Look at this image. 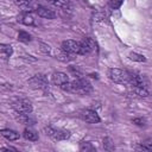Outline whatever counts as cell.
I'll return each mask as SVG.
<instances>
[{"label": "cell", "mask_w": 152, "mask_h": 152, "mask_svg": "<svg viewBox=\"0 0 152 152\" xmlns=\"http://www.w3.org/2000/svg\"><path fill=\"white\" fill-rule=\"evenodd\" d=\"M1 151H17V148H14V147H5V148H1Z\"/></svg>", "instance_id": "28"}, {"label": "cell", "mask_w": 152, "mask_h": 152, "mask_svg": "<svg viewBox=\"0 0 152 152\" xmlns=\"http://www.w3.org/2000/svg\"><path fill=\"white\" fill-rule=\"evenodd\" d=\"M81 119L88 124H97L100 122V116L96 112L91 110V109H86V110H82L81 114H80Z\"/></svg>", "instance_id": "7"}, {"label": "cell", "mask_w": 152, "mask_h": 152, "mask_svg": "<svg viewBox=\"0 0 152 152\" xmlns=\"http://www.w3.org/2000/svg\"><path fill=\"white\" fill-rule=\"evenodd\" d=\"M1 135L4 138H6L7 140H17L20 137L19 133L15 132V131H13V129H2L1 131Z\"/></svg>", "instance_id": "16"}, {"label": "cell", "mask_w": 152, "mask_h": 152, "mask_svg": "<svg viewBox=\"0 0 152 152\" xmlns=\"http://www.w3.org/2000/svg\"><path fill=\"white\" fill-rule=\"evenodd\" d=\"M36 12H37V14L39 17L45 18V19H55L56 18V13L52 10H50L48 7H44V6H38Z\"/></svg>", "instance_id": "11"}, {"label": "cell", "mask_w": 152, "mask_h": 152, "mask_svg": "<svg viewBox=\"0 0 152 152\" xmlns=\"http://www.w3.org/2000/svg\"><path fill=\"white\" fill-rule=\"evenodd\" d=\"M13 109L19 114H30L32 112V104L28 100L25 99H17L12 102Z\"/></svg>", "instance_id": "3"}, {"label": "cell", "mask_w": 152, "mask_h": 152, "mask_svg": "<svg viewBox=\"0 0 152 152\" xmlns=\"http://www.w3.org/2000/svg\"><path fill=\"white\" fill-rule=\"evenodd\" d=\"M141 145L145 147L146 151H152V140H151V139H148V140L141 142Z\"/></svg>", "instance_id": "25"}, {"label": "cell", "mask_w": 152, "mask_h": 152, "mask_svg": "<svg viewBox=\"0 0 152 152\" xmlns=\"http://www.w3.org/2000/svg\"><path fill=\"white\" fill-rule=\"evenodd\" d=\"M28 84L33 89H44L48 87V78L44 75L38 74L28 80Z\"/></svg>", "instance_id": "6"}, {"label": "cell", "mask_w": 152, "mask_h": 152, "mask_svg": "<svg viewBox=\"0 0 152 152\" xmlns=\"http://www.w3.org/2000/svg\"><path fill=\"white\" fill-rule=\"evenodd\" d=\"M45 133L46 135H49L51 139L53 140H65L70 137V132L65 131V129H56L52 127H46L45 128Z\"/></svg>", "instance_id": "4"}, {"label": "cell", "mask_w": 152, "mask_h": 152, "mask_svg": "<svg viewBox=\"0 0 152 152\" xmlns=\"http://www.w3.org/2000/svg\"><path fill=\"white\" fill-rule=\"evenodd\" d=\"M151 7H152V5H151Z\"/></svg>", "instance_id": "31"}, {"label": "cell", "mask_w": 152, "mask_h": 152, "mask_svg": "<svg viewBox=\"0 0 152 152\" xmlns=\"http://www.w3.org/2000/svg\"><path fill=\"white\" fill-rule=\"evenodd\" d=\"M23 135H24V138H25V139L31 140V141H36V140H38V133H37L34 129L30 128V127L24 129Z\"/></svg>", "instance_id": "17"}, {"label": "cell", "mask_w": 152, "mask_h": 152, "mask_svg": "<svg viewBox=\"0 0 152 152\" xmlns=\"http://www.w3.org/2000/svg\"><path fill=\"white\" fill-rule=\"evenodd\" d=\"M151 99H152V94H151Z\"/></svg>", "instance_id": "30"}, {"label": "cell", "mask_w": 152, "mask_h": 152, "mask_svg": "<svg viewBox=\"0 0 152 152\" xmlns=\"http://www.w3.org/2000/svg\"><path fill=\"white\" fill-rule=\"evenodd\" d=\"M18 21L24 25H33L34 24V17L31 14V12H24L18 17Z\"/></svg>", "instance_id": "13"}, {"label": "cell", "mask_w": 152, "mask_h": 152, "mask_svg": "<svg viewBox=\"0 0 152 152\" xmlns=\"http://www.w3.org/2000/svg\"><path fill=\"white\" fill-rule=\"evenodd\" d=\"M103 148L107 150V151H113L115 147H114V142L112 141L110 138H104L103 139Z\"/></svg>", "instance_id": "20"}, {"label": "cell", "mask_w": 152, "mask_h": 152, "mask_svg": "<svg viewBox=\"0 0 152 152\" xmlns=\"http://www.w3.org/2000/svg\"><path fill=\"white\" fill-rule=\"evenodd\" d=\"M66 82H69V77L66 76V74H64V72H55L52 75V83L53 84L61 87Z\"/></svg>", "instance_id": "12"}, {"label": "cell", "mask_w": 152, "mask_h": 152, "mask_svg": "<svg viewBox=\"0 0 152 152\" xmlns=\"http://www.w3.org/2000/svg\"><path fill=\"white\" fill-rule=\"evenodd\" d=\"M61 88L65 91L75 93V94H80V95H86L91 91V84L89 83V81H87L86 78H81V77H78L77 80H75L72 82L64 83L63 86H61Z\"/></svg>", "instance_id": "1"}, {"label": "cell", "mask_w": 152, "mask_h": 152, "mask_svg": "<svg viewBox=\"0 0 152 152\" xmlns=\"http://www.w3.org/2000/svg\"><path fill=\"white\" fill-rule=\"evenodd\" d=\"M17 5L23 8L24 12H31L33 10H37L39 5L36 4L34 0H15Z\"/></svg>", "instance_id": "9"}, {"label": "cell", "mask_w": 152, "mask_h": 152, "mask_svg": "<svg viewBox=\"0 0 152 152\" xmlns=\"http://www.w3.org/2000/svg\"><path fill=\"white\" fill-rule=\"evenodd\" d=\"M122 1H124V0H110V1H109V5H110L112 8L116 10V8H119V7L121 6Z\"/></svg>", "instance_id": "24"}, {"label": "cell", "mask_w": 152, "mask_h": 152, "mask_svg": "<svg viewBox=\"0 0 152 152\" xmlns=\"http://www.w3.org/2000/svg\"><path fill=\"white\" fill-rule=\"evenodd\" d=\"M18 39L23 43H28L31 40V36L27 33V32H24V31H20L18 33Z\"/></svg>", "instance_id": "21"}, {"label": "cell", "mask_w": 152, "mask_h": 152, "mask_svg": "<svg viewBox=\"0 0 152 152\" xmlns=\"http://www.w3.org/2000/svg\"><path fill=\"white\" fill-rule=\"evenodd\" d=\"M108 76L115 83L128 84V80H129V72L128 71H125V70H121L118 68H113V69H109Z\"/></svg>", "instance_id": "2"}, {"label": "cell", "mask_w": 152, "mask_h": 152, "mask_svg": "<svg viewBox=\"0 0 152 152\" xmlns=\"http://www.w3.org/2000/svg\"><path fill=\"white\" fill-rule=\"evenodd\" d=\"M13 52V49L11 45L8 44H1L0 45V53H1V58L2 59H7Z\"/></svg>", "instance_id": "15"}, {"label": "cell", "mask_w": 152, "mask_h": 152, "mask_svg": "<svg viewBox=\"0 0 152 152\" xmlns=\"http://www.w3.org/2000/svg\"><path fill=\"white\" fill-rule=\"evenodd\" d=\"M128 84H129L131 87H146V86H145L144 77H141V75L135 74V72H129Z\"/></svg>", "instance_id": "10"}, {"label": "cell", "mask_w": 152, "mask_h": 152, "mask_svg": "<svg viewBox=\"0 0 152 152\" xmlns=\"http://www.w3.org/2000/svg\"><path fill=\"white\" fill-rule=\"evenodd\" d=\"M81 49H80V55H88L95 49V42L91 38H84L82 42H80Z\"/></svg>", "instance_id": "8"}, {"label": "cell", "mask_w": 152, "mask_h": 152, "mask_svg": "<svg viewBox=\"0 0 152 152\" xmlns=\"http://www.w3.org/2000/svg\"><path fill=\"white\" fill-rule=\"evenodd\" d=\"M45 1H49V2H51V4H52V2L55 1V0H45Z\"/></svg>", "instance_id": "29"}, {"label": "cell", "mask_w": 152, "mask_h": 152, "mask_svg": "<svg viewBox=\"0 0 152 152\" xmlns=\"http://www.w3.org/2000/svg\"><path fill=\"white\" fill-rule=\"evenodd\" d=\"M80 49H81L80 42L68 39V40H64L62 43V51H64L69 55H74V53L80 55Z\"/></svg>", "instance_id": "5"}, {"label": "cell", "mask_w": 152, "mask_h": 152, "mask_svg": "<svg viewBox=\"0 0 152 152\" xmlns=\"http://www.w3.org/2000/svg\"><path fill=\"white\" fill-rule=\"evenodd\" d=\"M129 58L133 59V61H137V62H145L146 61V58L142 55H139V53H135V52H131Z\"/></svg>", "instance_id": "22"}, {"label": "cell", "mask_w": 152, "mask_h": 152, "mask_svg": "<svg viewBox=\"0 0 152 152\" xmlns=\"http://www.w3.org/2000/svg\"><path fill=\"white\" fill-rule=\"evenodd\" d=\"M80 150H81V151H94L95 148L91 146L90 142H81Z\"/></svg>", "instance_id": "23"}, {"label": "cell", "mask_w": 152, "mask_h": 152, "mask_svg": "<svg viewBox=\"0 0 152 152\" xmlns=\"http://www.w3.org/2000/svg\"><path fill=\"white\" fill-rule=\"evenodd\" d=\"M40 51L44 52V53H49L50 52V46L44 44V43H40Z\"/></svg>", "instance_id": "26"}, {"label": "cell", "mask_w": 152, "mask_h": 152, "mask_svg": "<svg viewBox=\"0 0 152 152\" xmlns=\"http://www.w3.org/2000/svg\"><path fill=\"white\" fill-rule=\"evenodd\" d=\"M145 119H142V118H137V119H134L133 120V124H135V125H138V126H144L145 125Z\"/></svg>", "instance_id": "27"}, {"label": "cell", "mask_w": 152, "mask_h": 152, "mask_svg": "<svg viewBox=\"0 0 152 152\" xmlns=\"http://www.w3.org/2000/svg\"><path fill=\"white\" fill-rule=\"evenodd\" d=\"M131 93L137 97H147L148 96V91L145 87H132Z\"/></svg>", "instance_id": "14"}, {"label": "cell", "mask_w": 152, "mask_h": 152, "mask_svg": "<svg viewBox=\"0 0 152 152\" xmlns=\"http://www.w3.org/2000/svg\"><path fill=\"white\" fill-rule=\"evenodd\" d=\"M19 120L25 125H33L34 124V120L28 118V114H20L19 113Z\"/></svg>", "instance_id": "19"}, {"label": "cell", "mask_w": 152, "mask_h": 152, "mask_svg": "<svg viewBox=\"0 0 152 152\" xmlns=\"http://www.w3.org/2000/svg\"><path fill=\"white\" fill-rule=\"evenodd\" d=\"M52 5L59 7V8H63V10H69L71 7V2L70 0H55L52 2Z\"/></svg>", "instance_id": "18"}]
</instances>
